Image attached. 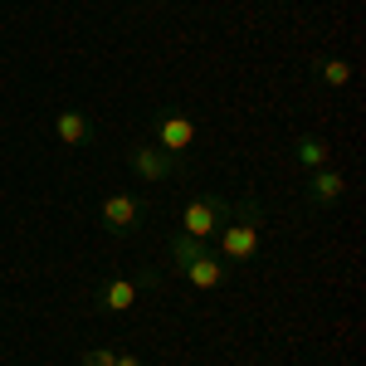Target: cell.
Wrapping results in <instances>:
<instances>
[{
    "label": "cell",
    "mask_w": 366,
    "mask_h": 366,
    "mask_svg": "<svg viewBox=\"0 0 366 366\" xmlns=\"http://www.w3.org/2000/svg\"><path fill=\"white\" fill-rule=\"evenodd\" d=\"M259 239H264V205H259V196H244V200H234V210L220 225V234L210 239V249L220 254L229 269H239V264H249L259 254Z\"/></svg>",
    "instance_id": "cell-1"
},
{
    "label": "cell",
    "mask_w": 366,
    "mask_h": 366,
    "mask_svg": "<svg viewBox=\"0 0 366 366\" xmlns=\"http://www.w3.org/2000/svg\"><path fill=\"white\" fill-rule=\"evenodd\" d=\"M229 210H234V200H225L220 191H196V196L186 200V210H181V234L210 244L220 234V225L229 220Z\"/></svg>",
    "instance_id": "cell-2"
},
{
    "label": "cell",
    "mask_w": 366,
    "mask_h": 366,
    "mask_svg": "<svg viewBox=\"0 0 366 366\" xmlns=\"http://www.w3.org/2000/svg\"><path fill=\"white\" fill-rule=\"evenodd\" d=\"M147 215H152V205H147L142 191H113V196H103V205H98V220H103V229H108L113 239L137 234V229L147 225Z\"/></svg>",
    "instance_id": "cell-3"
},
{
    "label": "cell",
    "mask_w": 366,
    "mask_h": 366,
    "mask_svg": "<svg viewBox=\"0 0 366 366\" xmlns=\"http://www.w3.org/2000/svg\"><path fill=\"white\" fill-rule=\"evenodd\" d=\"M157 269H142V274H127V279H103L98 283V293H93V303H98V312H108V317H117V312L137 308L142 293L147 288H157Z\"/></svg>",
    "instance_id": "cell-4"
},
{
    "label": "cell",
    "mask_w": 366,
    "mask_h": 366,
    "mask_svg": "<svg viewBox=\"0 0 366 366\" xmlns=\"http://www.w3.org/2000/svg\"><path fill=\"white\" fill-rule=\"evenodd\" d=\"M152 142L167 152V157H186L191 147H196V122L186 113H157V122H152Z\"/></svg>",
    "instance_id": "cell-5"
},
{
    "label": "cell",
    "mask_w": 366,
    "mask_h": 366,
    "mask_svg": "<svg viewBox=\"0 0 366 366\" xmlns=\"http://www.w3.org/2000/svg\"><path fill=\"white\" fill-rule=\"evenodd\" d=\"M127 171H132L137 181H171V176L181 171V162L167 157L157 142H132V147H127Z\"/></svg>",
    "instance_id": "cell-6"
},
{
    "label": "cell",
    "mask_w": 366,
    "mask_h": 366,
    "mask_svg": "<svg viewBox=\"0 0 366 366\" xmlns=\"http://www.w3.org/2000/svg\"><path fill=\"white\" fill-rule=\"evenodd\" d=\"M181 274H186V283H191V288H200V293H215L220 283H229V274H234V269H229V264H225L215 249H205V254H196L191 264H181Z\"/></svg>",
    "instance_id": "cell-7"
},
{
    "label": "cell",
    "mask_w": 366,
    "mask_h": 366,
    "mask_svg": "<svg viewBox=\"0 0 366 366\" xmlns=\"http://www.w3.org/2000/svg\"><path fill=\"white\" fill-rule=\"evenodd\" d=\"M54 137H59L64 152H79V147L93 142V117H88L84 108H59L54 113Z\"/></svg>",
    "instance_id": "cell-8"
},
{
    "label": "cell",
    "mask_w": 366,
    "mask_h": 366,
    "mask_svg": "<svg viewBox=\"0 0 366 366\" xmlns=\"http://www.w3.org/2000/svg\"><path fill=\"white\" fill-rule=\"evenodd\" d=\"M308 200L317 205V210H327V205H337L342 196H347V176H342L337 167H317V171H308Z\"/></svg>",
    "instance_id": "cell-9"
},
{
    "label": "cell",
    "mask_w": 366,
    "mask_h": 366,
    "mask_svg": "<svg viewBox=\"0 0 366 366\" xmlns=\"http://www.w3.org/2000/svg\"><path fill=\"white\" fill-rule=\"evenodd\" d=\"M293 167H298V171L332 167V147H327V137H317V132H303V137L293 142Z\"/></svg>",
    "instance_id": "cell-10"
},
{
    "label": "cell",
    "mask_w": 366,
    "mask_h": 366,
    "mask_svg": "<svg viewBox=\"0 0 366 366\" xmlns=\"http://www.w3.org/2000/svg\"><path fill=\"white\" fill-rule=\"evenodd\" d=\"M317 84L322 88H347L352 84V64H347V59H317Z\"/></svg>",
    "instance_id": "cell-11"
},
{
    "label": "cell",
    "mask_w": 366,
    "mask_h": 366,
    "mask_svg": "<svg viewBox=\"0 0 366 366\" xmlns=\"http://www.w3.org/2000/svg\"><path fill=\"white\" fill-rule=\"evenodd\" d=\"M113 362H117L113 347H88L84 357H79V366H113Z\"/></svg>",
    "instance_id": "cell-12"
},
{
    "label": "cell",
    "mask_w": 366,
    "mask_h": 366,
    "mask_svg": "<svg viewBox=\"0 0 366 366\" xmlns=\"http://www.w3.org/2000/svg\"><path fill=\"white\" fill-rule=\"evenodd\" d=\"M113 366H142V357H137V352H117Z\"/></svg>",
    "instance_id": "cell-13"
}]
</instances>
